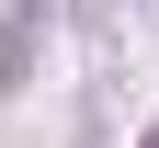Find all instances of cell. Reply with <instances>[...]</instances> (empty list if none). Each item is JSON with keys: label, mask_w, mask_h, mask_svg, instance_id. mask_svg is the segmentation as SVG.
Here are the masks:
<instances>
[{"label": "cell", "mask_w": 159, "mask_h": 148, "mask_svg": "<svg viewBox=\"0 0 159 148\" xmlns=\"http://www.w3.org/2000/svg\"><path fill=\"white\" fill-rule=\"evenodd\" d=\"M148 148H159V125H148Z\"/></svg>", "instance_id": "6da1fadb"}]
</instances>
